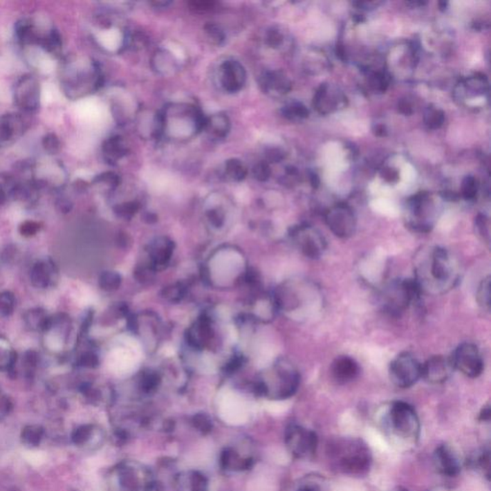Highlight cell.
<instances>
[{"mask_svg":"<svg viewBox=\"0 0 491 491\" xmlns=\"http://www.w3.org/2000/svg\"><path fill=\"white\" fill-rule=\"evenodd\" d=\"M454 369L450 357L435 355L421 364V378L430 384H443L453 374Z\"/></svg>","mask_w":491,"mask_h":491,"instance_id":"ac0fdd59","label":"cell"},{"mask_svg":"<svg viewBox=\"0 0 491 491\" xmlns=\"http://www.w3.org/2000/svg\"><path fill=\"white\" fill-rule=\"evenodd\" d=\"M225 174L230 180L241 182L247 176L248 170L241 160L232 158L225 163Z\"/></svg>","mask_w":491,"mask_h":491,"instance_id":"d6a6232c","label":"cell"},{"mask_svg":"<svg viewBox=\"0 0 491 491\" xmlns=\"http://www.w3.org/2000/svg\"><path fill=\"white\" fill-rule=\"evenodd\" d=\"M382 176H383V178L389 183H394L398 180V173L396 172V171L391 169V168L384 169Z\"/></svg>","mask_w":491,"mask_h":491,"instance_id":"f907efd6","label":"cell"},{"mask_svg":"<svg viewBox=\"0 0 491 491\" xmlns=\"http://www.w3.org/2000/svg\"><path fill=\"white\" fill-rule=\"evenodd\" d=\"M163 124L173 122L172 125L163 128V133H168L178 138H183L187 131L190 136L197 133L203 130L205 123V118L199 109L187 104L171 105L163 111Z\"/></svg>","mask_w":491,"mask_h":491,"instance_id":"ba28073f","label":"cell"},{"mask_svg":"<svg viewBox=\"0 0 491 491\" xmlns=\"http://www.w3.org/2000/svg\"><path fill=\"white\" fill-rule=\"evenodd\" d=\"M398 110L401 113L405 115H410L413 113V109H411V105L408 101L402 100L399 102Z\"/></svg>","mask_w":491,"mask_h":491,"instance_id":"816d5d0a","label":"cell"},{"mask_svg":"<svg viewBox=\"0 0 491 491\" xmlns=\"http://www.w3.org/2000/svg\"><path fill=\"white\" fill-rule=\"evenodd\" d=\"M26 130V121L17 113L0 115V148L14 143Z\"/></svg>","mask_w":491,"mask_h":491,"instance_id":"ffe728a7","label":"cell"},{"mask_svg":"<svg viewBox=\"0 0 491 491\" xmlns=\"http://www.w3.org/2000/svg\"><path fill=\"white\" fill-rule=\"evenodd\" d=\"M263 91L272 95H282L291 89V83L281 71H267L260 78Z\"/></svg>","mask_w":491,"mask_h":491,"instance_id":"cb8c5ba5","label":"cell"},{"mask_svg":"<svg viewBox=\"0 0 491 491\" xmlns=\"http://www.w3.org/2000/svg\"><path fill=\"white\" fill-rule=\"evenodd\" d=\"M41 145L48 155H56L62 148L61 140L54 133H49L44 136L41 140Z\"/></svg>","mask_w":491,"mask_h":491,"instance_id":"d590c367","label":"cell"},{"mask_svg":"<svg viewBox=\"0 0 491 491\" xmlns=\"http://www.w3.org/2000/svg\"><path fill=\"white\" fill-rule=\"evenodd\" d=\"M454 369L470 378H477L483 373V360L480 349L472 343L458 344L450 357Z\"/></svg>","mask_w":491,"mask_h":491,"instance_id":"5bb4252c","label":"cell"},{"mask_svg":"<svg viewBox=\"0 0 491 491\" xmlns=\"http://www.w3.org/2000/svg\"><path fill=\"white\" fill-rule=\"evenodd\" d=\"M103 84L100 68L93 59L73 58L64 62L61 86L66 98L76 100L98 91Z\"/></svg>","mask_w":491,"mask_h":491,"instance_id":"277c9868","label":"cell"},{"mask_svg":"<svg viewBox=\"0 0 491 491\" xmlns=\"http://www.w3.org/2000/svg\"><path fill=\"white\" fill-rule=\"evenodd\" d=\"M297 491H331V488L326 478L313 474L302 478Z\"/></svg>","mask_w":491,"mask_h":491,"instance_id":"4dcf8cb0","label":"cell"},{"mask_svg":"<svg viewBox=\"0 0 491 491\" xmlns=\"http://www.w3.org/2000/svg\"><path fill=\"white\" fill-rule=\"evenodd\" d=\"M266 157L270 163H279V161L284 160L285 154L284 151L280 150L279 148H271L267 150Z\"/></svg>","mask_w":491,"mask_h":491,"instance_id":"c3c4849f","label":"cell"},{"mask_svg":"<svg viewBox=\"0 0 491 491\" xmlns=\"http://www.w3.org/2000/svg\"><path fill=\"white\" fill-rule=\"evenodd\" d=\"M193 424L198 431L203 434L210 432L212 429V423L210 418L205 415H197L193 418Z\"/></svg>","mask_w":491,"mask_h":491,"instance_id":"7bdbcfd3","label":"cell"},{"mask_svg":"<svg viewBox=\"0 0 491 491\" xmlns=\"http://www.w3.org/2000/svg\"><path fill=\"white\" fill-rule=\"evenodd\" d=\"M266 41L270 46L277 48L284 43V35L280 33L279 30L272 28L268 31Z\"/></svg>","mask_w":491,"mask_h":491,"instance_id":"bcb514c9","label":"cell"},{"mask_svg":"<svg viewBox=\"0 0 491 491\" xmlns=\"http://www.w3.org/2000/svg\"><path fill=\"white\" fill-rule=\"evenodd\" d=\"M192 7L193 8L197 9V10H207V9H210L212 7H213V2H210V1H194L192 2Z\"/></svg>","mask_w":491,"mask_h":491,"instance_id":"f5cc1de1","label":"cell"},{"mask_svg":"<svg viewBox=\"0 0 491 491\" xmlns=\"http://www.w3.org/2000/svg\"><path fill=\"white\" fill-rule=\"evenodd\" d=\"M282 115L290 120H296V119L308 118L309 111L302 104L294 103L285 106L282 110Z\"/></svg>","mask_w":491,"mask_h":491,"instance_id":"e575fe53","label":"cell"},{"mask_svg":"<svg viewBox=\"0 0 491 491\" xmlns=\"http://www.w3.org/2000/svg\"><path fill=\"white\" fill-rule=\"evenodd\" d=\"M477 302L479 306L485 311L490 310V277L488 275L481 281L477 290Z\"/></svg>","mask_w":491,"mask_h":491,"instance_id":"836d02e7","label":"cell"},{"mask_svg":"<svg viewBox=\"0 0 491 491\" xmlns=\"http://www.w3.org/2000/svg\"><path fill=\"white\" fill-rule=\"evenodd\" d=\"M389 374L394 386L411 388L421 379V363L410 352H402L391 362Z\"/></svg>","mask_w":491,"mask_h":491,"instance_id":"7c38bea8","label":"cell"},{"mask_svg":"<svg viewBox=\"0 0 491 491\" xmlns=\"http://www.w3.org/2000/svg\"><path fill=\"white\" fill-rule=\"evenodd\" d=\"M208 218H210V222L216 227H221L224 222V215L220 210H212L208 213Z\"/></svg>","mask_w":491,"mask_h":491,"instance_id":"681fc988","label":"cell"},{"mask_svg":"<svg viewBox=\"0 0 491 491\" xmlns=\"http://www.w3.org/2000/svg\"><path fill=\"white\" fill-rule=\"evenodd\" d=\"M327 454L332 465L349 476L366 475L373 463L369 446L358 438H339L332 441Z\"/></svg>","mask_w":491,"mask_h":491,"instance_id":"5b68a950","label":"cell"},{"mask_svg":"<svg viewBox=\"0 0 491 491\" xmlns=\"http://www.w3.org/2000/svg\"><path fill=\"white\" fill-rule=\"evenodd\" d=\"M119 180H119L118 176L113 172L103 173L94 178V182L96 183H105L106 185L111 188L118 187Z\"/></svg>","mask_w":491,"mask_h":491,"instance_id":"ee69618b","label":"cell"},{"mask_svg":"<svg viewBox=\"0 0 491 491\" xmlns=\"http://www.w3.org/2000/svg\"><path fill=\"white\" fill-rule=\"evenodd\" d=\"M386 491H408V490H405V488H403L396 487V488H391V490H388Z\"/></svg>","mask_w":491,"mask_h":491,"instance_id":"9f6ffc18","label":"cell"},{"mask_svg":"<svg viewBox=\"0 0 491 491\" xmlns=\"http://www.w3.org/2000/svg\"><path fill=\"white\" fill-rule=\"evenodd\" d=\"M4 199V191L2 189L1 185H0V202Z\"/></svg>","mask_w":491,"mask_h":491,"instance_id":"6f0895ef","label":"cell"},{"mask_svg":"<svg viewBox=\"0 0 491 491\" xmlns=\"http://www.w3.org/2000/svg\"><path fill=\"white\" fill-rule=\"evenodd\" d=\"M445 119L443 111L435 110V109H429L425 118H424L426 125L430 129L441 128L445 123Z\"/></svg>","mask_w":491,"mask_h":491,"instance_id":"8d00e7d4","label":"cell"},{"mask_svg":"<svg viewBox=\"0 0 491 491\" xmlns=\"http://www.w3.org/2000/svg\"><path fill=\"white\" fill-rule=\"evenodd\" d=\"M414 279L423 294H445L460 280L458 260L440 246L424 248L416 257Z\"/></svg>","mask_w":491,"mask_h":491,"instance_id":"6da1fadb","label":"cell"},{"mask_svg":"<svg viewBox=\"0 0 491 491\" xmlns=\"http://www.w3.org/2000/svg\"><path fill=\"white\" fill-rule=\"evenodd\" d=\"M252 174H254V177L259 182H266L270 176H271V169H270V166L267 163L262 161V163L254 165Z\"/></svg>","mask_w":491,"mask_h":491,"instance_id":"60d3db41","label":"cell"},{"mask_svg":"<svg viewBox=\"0 0 491 491\" xmlns=\"http://www.w3.org/2000/svg\"><path fill=\"white\" fill-rule=\"evenodd\" d=\"M203 130L207 131L210 136L216 138H224L230 130V121L227 115L223 113L213 115L210 118H205Z\"/></svg>","mask_w":491,"mask_h":491,"instance_id":"83f0119b","label":"cell"},{"mask_svg":"<svg viewBox=\"0 0 491 491\" xmlns=\"http://www.w3.org/2000/svg\"><path fill=\"white\" fill-rule=\"evenodd\" d=\"M104 158L111 165H115L118 161L122 160L128 153L127 145L124 142L123 138L119 136L109 138L102 146Z\"/></svg>","mask_w":491,"mask_h":491,"instance_id":"484cf974","label":"cell"},{"mask_svg":"<svg viewBox=\"0 0 491 491\" xmlns=\"http://www.w3.org/2000/svg\"><path fill=\"white\" fill-rule=\"evenodd\" d=\"M291 237L297 249L309 259H319L326 252L327 243L322 232L313 225H297L292 230Z\"/></svg>","mask_w":491,"mask_h":491,"instance_id":"4fadbf2b","label":"cell"},{"mask_svg":"<svg viewBox=\"0 0 491 491\" xmlns=\"http://www.w3.org/2000/svg\"><path fill=\"white\" fill-rule=\"evenodd\" d=\"M470 467L481 473L490 480V450L488 447H483L476 450L470 458L466 461Z\"/></svg>","mask_w":491,"mask_h":491,"instance_id":"4316f807","label":"cell"},{"mask_svg":"<svg viewBox=\"0 0 491 491\" xmlns=\"http://www.w3.org/2000/svg\"><path fill=\"white\" fill-rule=\"evenodd\" d=\"M24 457L30 465L34 466L41 465L46 461V454L38 450L24 451Z\"/></svg>","mask_w":491,"mask_h":491,"instance_id":"b9f144b4","label":"cell"},{"mask_svg":"<svg viewBox=\"0 0 491 491\" xmlns=\"http://www.w3.org/2000/svg\"><path fill=\"white\" fill-rule=\"evenodd\" d=\"M41 48L51 55L59 57L61 55L62 49H63V41H62L61 34L58 30L53 28L49 29L48 33L46 34V38L44 39L43 43L41 44Z\"/></svg>","mask_w":491,"mask_h":491,"instance_id":"1f68e13d","label":"cell"},{"mask_svg":"<svg viewBox=\"0 0 491 491\" xmlns=\"http://www.w3.org/2000/svg\"><path fill=\"white\" fill-rule=\"evenodd\" d=\"M277 308L294 314L297 319L314 318L322 308V294L318 285L307 279L293 280L275 297Z\"/></svg>","mask_w":491,"mask_h":491,"instance_id":"3957f363","label":"cell"},{"mask_svg":"<svg viewBox=\"0 0 491 491\" xmlns=\"http://www.w3.org/2000/svg\"><path fill=\"white\" fill-rule=\"evenodd\" d=\"M319 178L318 176L313 175L312 176V185H313L314 187H318L319 185Z\"/></svg>","mask_w":491,"mask_h":491,"instance_id":"11a10c76","label":"cell"},{"mask_svg":"<svg viewBox=\"0 0 491 491\" xmlns=\"http://www.w3.org/2000/svg\"><path fill=\"white\" fill-rule=\"evenodd\" d=\"M476 229L481 239L487 245L490 244V221L485 215L480 214L476 219Z\"/></svg>","mask_w":491,"mask_h":491,"instance_id":"74e56055","label":"cell"},{"mask_svg":"<svg viewBox=\"0 0 491 491\" xmlns=\"http://www.w3.org/2000/svg\"><path fill=\"white\" fill-rule=\"evenodd\" d=\"M490 406L487 405L483 407L482 411L480 414V420L490 421Z\"/></svg>","mask_w":491,"mask_h":491,"instance_id":"db71d44e","label":"cell"},{"mask_svg":"<svg viewBox=\"0 0 491 491\" xmlns=\"http://www.w3.org/2000/svg\"><path fill=\"white\" fill-rule=\"evenodd\" d=\"M433 491H448V490H433Z\"/></svg>","mask_w":491,"mask_h":491,"instance_id":"680465c9","label":"cell"},{"mask_svg":"<svg viewBox=\"0 0 491 491\" xmlns=\"http://www.w3.org/2000/svg\"><path fill=\"white\" fill-rule=\"evenodd\" d=\"M433 460L436 470L445 477H456L462 471V457L457 449L447 443L438 445L436 448Z\"/></svg>","mask_w":491,"mask_h":491,"instance_id":"e0dca14e","label":"cell"},{"mask_svg":"<svg viewBox=\"0 0 491 491\" xmlns=\"http://www.w3.org/2000/svg\"><path fill=\"white\" fill-rule=\"evenodd\" d=\"M360 371V364L358 362L346 355L337 357L332 362L331 367L332 378L339 384H347L355 380Z\"/></svg>","mask_w":491,"mask_h":491,"instance_id":"44dd1931","label":"cell"},{"mask_svg":"<svg viewBox=\"0 0 491 491\" xmlns=\"http://www.w3.org/2000/svg\"><path fill=\"white\" fill-rule=\"evenodd\" d=\"M301 382L299 371L288 360L280 359L275 364L269 381L257 384V393L277 400L291 398L297 393Z\"/></svg>","mask_w":491,"mask_h":491,"instance_id":"52a82bcc","label":"cell"},{"mask_svg":"<svg viewBox=\"0 0 491 491\" xmlns=\"http://www.w3.org/2000/svg\"><path fill=\"white\" fill-rule=\"evenodd\" d=\"M423 295L414 279L391 280L382 288L379 294V304L382 311L391 317H400L418 304Z\"/></svg>","mask_w":491,"mask_h":491,"instance_id":"8992f818","label":"cell"},{"mask_svg":"<svg viewBox=\"0 0 491 491\" xmlns=\"http://www.w3.org/2000/svg\"><path fill=\"white\" fill-rule=\"evenodd\" d=\"M220 463L222 467L230 471H243L252 467V458L245 457L233 448H227L221 455Z\"/></svg>","mask_w":491,"mask_h":491,"instance_id":"d4e9b609","label":"cell"},{"mask_svg":"<svg viewBox=\"0 0 491 491\" xmlns=\"http://www.w3.org/2000/svg\"><path fill=\"white\" fill-rule=\"evenodd\" d=\"M15 104L24 113H34L41 105V85L31 74L21 76L14 89Z\"/></svg>","mask_w":491,"mask_h":491,"instance_id":"2e32d148","label":"cell"},{"mask_svg":"<svg viewBox=\"0 0 491 491\" xmlns=\"http://www.w3.org/2000/svg\"><path fill=\"white\" fill-rule=\"evenodd\" d=\"M438 210L427 193H419L408 202L406 225L411 232L428 233L436 225Z\"/></svg>","mask_w":491,"mask_h":491,"instance_id":"9c48e42d","label":"cell"},{"mask_svg":"<svg viewBox=\"0 0 491 491\" xmlns=\"http://www.w3.org/2000/svg\"><path fill=\"white\" fill-rule=\"evenodd\" d=\"M478 185L477 180L473 177H466L463 180L462 187V196L463 199L467 201L475 200L477 197Z\"/></svg>","mask_w":491,"mask_h":491,"instance_id":"f35d334b","label":"cell"},{"mask_svg":"<svg viewBox=\"0 0 491 491\" xmlns=\"http://www.w3.org/2000/svg\"><path fill=\"white\" fill-rule=\"evenodd\" d=\"M138 208H140V205L136 203H125L116 207V212H118L120 216L130 218L136 214Z\"/></svg>","mask_w":491,"mask_h":491,"instance_id":"f6af8a7d","label":"cell"},{"mask_svg":"<svg viewBox=\"0 0 491 491\" xmlns=\"http://www.w3.org/2000/svg\"><path fill=\"white\" fill-rule=\"evenodd\" d=\"M176 491H207V479L199 471L189 470L178 473L174 478Z\"/></svg>","mask_w":491,"mask_h":491,"instance_id":"603a6c76","label":"cell"},{"mask_svg":"<svg viewBox=\"0 0 491 491\" xmlns=\"http://www.w3.org/2000/svg\"><path fill=\"white\" fill-rule=\"evenodd\" d=\"M173 252V243L163 238V241H158L154 246L152 252L153 266L152 269H160L165 267L169 261Z\"/></svg>","mask_w":491,"mask_h":491,"instance_id":"f1b7e54d","label":"cell"},{"mask_svg":"<svg viewBox=\"0 0 491 491\" xmlns=\"http://www.w3.org/2000/svg\"><path fill=\"white\" fill-rule=\"evenodd\" d=\"M376 423L389 443L398 450L411 451L418 445L420 420L415 408L405 401L384 404L376 411Z\"/></svg>","mask_w":491,"mask_h":491,"instance_id":"7a4b0ae2","label":"cell"},{"mask_svg":"<svg viewBox=\"0 0 491 491\" xmlns=\"http://www.w3.org/2000/svg\"><path fill=\"white\" fill-rule=\"evenodd\" d=\"M158 384V377L157 374H148L142 381V388L145 391H153Z\"/></svg>","mask_w":491,"mask_h":491,"instance_id":"7dc6e473","label":"cell"},{"mask_svg":"<svg viewBox=\"0 0 491 491\" xmlns=\"http://www.w3.org/2000/svg\"><path fill=\"white\" fill-rule=\"evenodd\" d=\"M208 38L212 39L213 43L216 44H222L225 41V34L222 29L216 24H208L205 27Z\"/></svg>","mask_w":491,"mask_h":491,"instance_id":"ab89813d","label":"cell"},{"mask_svg":"<svg viewBox=\"0 0 491 491\" xmlns=\"http://www.w3.org/2000/svg\"><path fill=\"white\" fill-rule=\"evenodd\" d=\"M48 31L49 29L46 32H41L39 27L30 19H19L15 26L16 38L22 46L37 44V46H41V44L43 43L44 37L46 36Z\"/></svg>","mask_w":491,"mask_h":491,"instance_id":"7402d4cb","label":"cell"},{"mask_svg":"<svg viewBox=\"0 0 491 491\" xmlns=\"http://www.w3.org/2000/svg\"><path fill=\"white\" fill-rule=\"evenodd\" d=\"M154 68L161 74L173 73L177 69V63L170 53L165 50L157 52L153 58Z\"/></svg>","mask_w":491,"mask_h":491,"instance_id":"f546056e","label":"cell"},{"mask_svg":"<svg viewBox=\"0 0 491 491\" xmlns=\"http://www.w3.org/2000/svg\"><path fill=\"white\" fill-rule=\"evenodd\" d=\"M220 73L221 85L230 93L241 91L247 80L244 66L234 59L224 62L221 66Z\"/></svg>","mask_w":491,"mask_h":491,"instance_id":"d6986e66","label":"cell"},{"mask_svg":"<svg viewBox=\"0 0 491 491\" xmlns=\"http://www.w3.org/2000/svg\"><path fill=\"white\" fill-rule=\"evenodd\" d=\"M285 445L295 458L310 460L318 450L319 438L311 429L293 424L285 433Z\"/></svg>","mask_w":491,"mask_h":491,"instance_id":"30bf717a","label":"cell"},{"mask_svg":"<svg viewBox=\"0 0 491 491\" xmlns=\"http://www.w3.org/2000/svg\"><path fill=\"white\" fill-rule=\"evenodd\" d=\"M116 483L120 491H150L154 485L151 471L136 462H123L118 466Z\"/></svg>","mask_w":491,"mask_h":491,"instance_id":"8fae6325","label":"cell"},{"mask_svg":"<svg viewBox=\"0 0 491 491\" xmlns=\"http://www.w3.org/2000/svg\"><path fill=\"white\" fill-rule=\"evenodd\" d=\"M326 224L335 237L346 239L355 233L357 220L351 207L346 203H337L324 214Z\"/></svg>","mask_w":491,"mask_h":491,"instance_id":"9a60e30c","label":"cell"}]
</instances>
